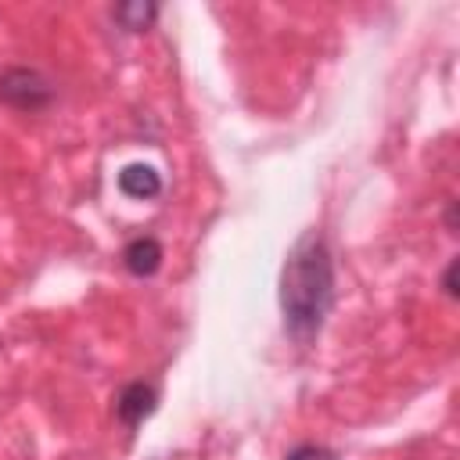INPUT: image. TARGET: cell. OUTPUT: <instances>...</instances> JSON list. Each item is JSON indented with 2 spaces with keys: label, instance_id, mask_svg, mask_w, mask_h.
Wrapping results in <instances>:
<instances>
[{
  "label": "cell",
  "instance_id": "6da1fadb",
  "mask_svg": "<svg viewBox=\"0 0 460 460\" xmlns=\"http://www.w3.org/2000/svg\"><path fill=\"white\" fill-rule=\"evenodd\" d=\"M334 298V266L323 237L309 234L302 237L280 273V305H284V323L295 338H309L320 331L327 309Z\"/></svg>",
  "mask_w": 460,
  "mask_h": 460
},
{
  "label": "cell",
  "instance_id": "7a4b0ae2",
  "mask_svg": "<svg viewBox=\"0 0 460 460\" xmlns=\"http://www.w3.org/2000/svg\"><path fill=\"white\" fill-rule=\"evenodd\" d=\"M0 97L11 101V104H18V108H36V104H43L50 97V90H47V83L36 72L14 68V72H7L0 79Z\"/></svg>",
  "mask_w": 460,
  "mask_h": 460
},
{
  "label": "cell",
  "instance_id": "3957f363",
  "mask_svg": "<svg viewBox=\"0 0 460 460\" xmlns=\"http://www.w3.org/2000/svg\"><path fill=\"white\" fill-rule=\"evenodd\" d=\"M155 410V392L147 388V385H126L122 392H119V399H115V413H119V420L122 424H129V428H137L147 413Z\"/></svg>",
  "mask_w": 460,
  "mask_h": 460
},
{
  "label": "cell",
  "instance_id": "277c9868",
  "mask_svg": "<svg viewBox=\"0 0 460 460\" xmlns=\"http://www.w3.org/2000/svg\"><path fill=\"white\" fill-rule=\"evenodd\" d=\"M119 190L126 198H137L140 201V198H155L162 190V180H158V172L151 165H126L119 172Z\"/></svg>",
  "mask_w": 460,
  "mask_h": 460
},
{
  "label": "cell",
  "instance_id": "5b68a950",
  "mask_svg": "<svg viewBox=\"0 0 460 460\" xmlns=\"http://www.w3.org/2000/svg\"><path fill=\"white\" fill-rule=\"evenodd\" d=\"M122 259H126V270H129V273L151 277V273L162 266V248H158V241H151V237H137V241L126 244Z\"/></svg>",
  "mask_w": 460,
  "mask_h": 460
},
{
  "label": "cell",
  "instance_id": "8992f818",
  "mask_svg": "<svg viewBox=\"0 0 460 460\" xmlns=\"http://www.w3.org/2000/svg\"><path fill=\"white\" fill-rule=\"evenodd\" d=\"M288 460H338V456L331 449H323V446H298V449H291Z\"/></svg>",
  "mask_w": 460,
  "mask_h": 460
}]
</instances>
